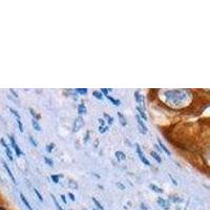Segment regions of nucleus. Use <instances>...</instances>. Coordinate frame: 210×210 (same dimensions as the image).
Wrapping results in <instances>:
<instances>
[{
    "label": "nucleus",
    "instance_id": "obj_1",
    "mask_svg": "<svg viewBox=\"0 0 210 210\" xmlns=\"http://www.w3.org/2000/svg\"><path fill=\"white\" fill-rule=\"evenodd\" d=\"M84 124V121H83V118L81 116H79L78 118H76L75 123H74V126H73V131H78V130L80 129L81 127L83 126Z\"/></svg>",
    "mask_w": 210,
    "mask_h": 210
},
{
    "label": "nucleus",
    "instance_id": "obj_2",
    "mask_svg": "<svg viewBox=\"0 0 210 210\" xmlns=\"http://www.w3.org/2000/svg\"><path fill=\"white\" fill-rule=\"evenodd\" d=\"M136 118H137V122H138V125H139V129H140V133H144V135H145V133H147V127H146L145 123L143 122V120L141 119L140 117H139V115L136 116Z\"/></svg>",
    "mask_w": 210,
    "mask_h": 210
},
{
    "label": "nucleus",
    "instance_id": "obj_3",
    "mask_svg": "<svg viewBox=\"0 0 210 210\" xmlns=\"http://www.w3.org/2000/svg\"><path fill=\"white\" fill-rule=\"evenodd\" d=\"M136 147H137V153H138V155H139V158L141 159V161H142L144 164H145L146 166H150V163H149V161L147 160L145 158V155H144V153H142V150H141V147H140V145L139 144H137L136 145Z\"/></svg>",
    "mask_w": 210,
    "mask_h": 210
},
{
    "label": "nucleus",
    "instance_id": "obj_4",
    "mask_svg": "<svg viewBox=\"0 0 210 210\" xmlns=\"http://www.w3.org/2000/svg\"><path fill=\"white\" fill-rule=\"evenodd\" d=\"M9 138H10V141H11V144H12L13 148H14V150L16 151V153H17V155H21V150H20V147L18 146V144H16L15 142V139H14V137L13 136H9Z\"/></svg>",
    "mask_w": 210,
    "mask_h": 210
},
{
    "label": "nucleus",
    "instance_id": "obj_5",
    "mask_svg": "<svg viewBox=\"0 0 210 210\" xmlns=\"http://www.w3.org/2000/svg\"><path fill=\"white\" fill-rule=\"evenodd\" d=\"M0 142H1V144L4 146L5 151H6V155L9 157V159H10L11 161H13V155H12V151H11L10 147H9V146L5 144V142H4V140H3V139H1V140H0Z\"/></svg>",
    "mask_w": 210,
    "mask_h": 210
},
{
    "label": "nucleus",
    "instance_id": "obj_6",
    "mask_svg": "<svg viewBox=\"0 0 210 210\" xmlns=\"http://www.w3.org/2000/svg\"><path fill=\"white\" fill-rule=\"evenodd\" d=\"M135 98H136V100H137V102L140 104V106L144 107V100H143V97L140 95L139 92H136L135 93Z\"/></svg>",
    "mask_w": 210,
    "mask_h": 210
},
{
    "label": "nucleus",
    "instance_id": "obj_7",
    "mask_svg": "<svg viewBox=\"0 0 210 210\" xmlns=\"http://www.w3.org/2000/svg\"><path fill=\"white\" fill-rule=\"evenodd\" d=\"M20 199H21V201H22L23 204L25 205V207L28 208V210H34V209L32 208V206H31V204L28 203V201L26 200V199H25V197H24V194H23V193H20Z\"/></svg>",
    "mask_w": 210,
    "mask_h": 210
},
{
    "label": "nucleus",
    "instance_id": "obj_8",
    "mask_svg": "<svg viewBox=\"0 0 210 210\" xmlns=\"http://www.w3.org/2000/svg\"><path fill=\"white\" fill-rule=\"evenodd\" d=\"M158 145L160 146V148H161V149H162L163 151H164V153H167L168 155H170V151H169V150H168V148L166 147V146L164 145V144H163V142L160 140V139H158Z\"/></svg>",
    "mask_w": 210,
    "mask_h": 210
},
{
    "label": "nucleus",
    "instance_id": "obj_9",
    "mask_svg": "<svg viewBox=\"0 0 210 210\" xmlns=\"http://www.w3.org/2000/svg\"><path fill=\"white\" fill-rule=\"evenodd\" d=\"M158 204L160 206H162L163 208H165V209H168L169 208V205H168V203L166 202L164 199H162V198H159L158 199Z\"/></svg>",
    "mask_w": 210,
    "mask_h": 210
},
{
    "label": "nucleus",
    "instance_id": "obj_10",
    "mask_svg": "<svg viewBox=\"0 0 210 210\" xmlns=\"http://www.w3.org/2000/svg\"><path fill=\"white\" fill-rule=\"evenodd\" d=\"M32 125H33V127H34V129L35 130H37V131H41V126H40V124H39V122H38V120L33 119Z\"/></svg>",
    "mask_w": 210,
    "mask_h": 210
},
{
    "label": "nucleus",
    "instance_id": "obj_11",
    "mask_svg": "<svg viewBox=\"0 0 210 210\" xmlns=\"http://www.w3.org/2000/svg\"><path fill=\"white\" fill-rule=\"evenodd\" d=\"M3 166H4V168H5V170H6V172H8V175H10V178L12 179V181L14 183H16V181H15V178H14V175H13V173H12V171H11V169L9 168V166H8V164L5 162H3Z\"/></svg>",
    "mask_w": 210,
    "mask_h": 210
},
{
    "label": "nucleus",
    "instance_id": "obj_12",
    "mask_svg": "<svg viewBox=\"0 0 210 210\" xmlns=\"http://www.w3.org/2000/svg\"><path fill=\"white\" fill-rule=\"evenodd\" d=\"M137 111H138V113H139V115H140V116H139V117L142 118V120H144V121L147 120V116L145 115V113H144V110H143L142 108L139 107V106H138V107H137Z\"/></svg>",
    "mask_w": 210,
    "mask_h": 210
},
{
    "label": "nucleus",
    "instance_id": "obj_13",
    "mask_svg": "<svg viewBox=\"0 0 210 210\" xmlns=\"http://www.w3.org/2000/svg\"><path fill=\"white\" fill-rule=\"evenodd\" d=\"M85 113H86V106H85L83 103H81V104H79V106H78V114L81 116Z\"/></svg>",
    "mask_w": 210,
    "mask_h": 210
},
{
    "label": "nucleus",
    "instance_id": "obj_14",
    "mask_svg": "<svg viewBox=\"0 0 210 210\" xmlns=\"http://www.w3.org/2000/svg\"><path fill=\"white\" fill-rule=\"evenodd\" d=\"M116 158H117L119 161H124L126 160V155L124 153H122V151H117L116 153Z\"/></svg>",
    "mask_w": 210,
    "mask_h": 210
},
{
    "label": "nucleus",
    "instance_id": "obj_15",
    "mask_svg": "<svg viewBox=\"0 0 210 210\" xmlns=\"http://www.w3.org/2000/svg\"><path fill=\"white\" fill-rule=\"evenodd\" d=\"M150 155H151V157H153L158 163H161V162H162V159H161L160 155H159L158 153H155V151H151V153H150Z\"/></svg>",
    "mask_w": 210,
    "mask_h": 210
},
{
    "label": "nucleus",
    "instance_id": "obj_16",
    "mask_svg": "<svg viewBox=\"0 0 210 210\" xmlns=\"http://www.w3.org/2000/svg\"><path fill=\"white\" fill-rule=\"evenodd\" d=\"M149 188H150L151 190H153L155 192H158V193H162V192H163V190L161 189L160 187H158L157 185H155V184H150Z\"/></svg>",
    "mask_w": 210,
    "mask_h": 210
},
{
    "label": "nucleus",
    "instance_id": "obj_17",
    "mask_svg": "<svg viewBox=\"0 0 210 210\" xmlns=\"http://www.w3.org/2000/svg\"><path fill=\"white\" fill-rule=\"evenodd\" d=\"M118 117H119V119H120V122L121 124H122L123 126L126 125V119L124 118V116L122 115V113H120V111H118Z\"/></svg>",
    "mask_w": 210,
    "mask_h": 210
},
{
    "label": "nucleus",
    "instance_id": "obj_18",
    "mask_svg": "<svg viewBox=\"0 0 210 210\" xmlns=\"http://www.w3.org/2000/svg\"><path fill=\"white\" fill-rule=\"evenodd\" d=\"M106 98H107L108 100H110V101H111V102H113L115 105H117V106H119V105L121 104V102H120V101H119V100H116V99H114V98L111 97V96H109V95H108V96H106Z\"/></svg>",
    "mask_w": 210,
    "mask_h": 210
},
{
    "label": "nucleus",
    "instance_id": "obj_19",
    "mask_svg": "<svg viewBox=\"0 0 210 210\" xmlns=\"http://www.w3.org/2000/svg\"><path fill=\"white\" fill-rule=\"evenodd\" d=\"M30 113H31V115L33 116V119H36V120L40 119V115H37V114H36V111L33 109V108H30Z\"/></svg>",
    "mask_w": 210,
    "mask_h": 210
},
{
    "label": "nucleus",
    "instance_id": "obj_20",
    "mask_svg": "<svg viewBox=\"0 0 210 210\" xmlns=\"http://www.w3.org/2000/svg\"><path fill=\"white\" fill-rule=\"evenodd\" d=\"M93 95L95 96L97 99H99V100H102L103 99V95H102V93L101 92H98V90H95L93 93Z\"/></svg>",
    "mask_w": 210,
    "mask_h": 210
},
{
    "label": "nucleus",
    "instance_id": "obj_21",
    "mask_svg": "<svg viewBox=\"0 0 210 210\" xmlns=\"http://www.w3.org/2000/svg\"><path fill=\"white\" fill-rule=\"evenodd\" d=\"M50 178H52V182L54 183H59V178H62V175H50Z\"/></svg>",
    "mask_w": 210,
    "mask_h": 210
},
{
    "label": "nucleus",
    "instance_id": "obj_22",
    "mask_svg": "<svg viewBox=\"0 0 210 210\" xmlns=\"http://www.w3.org/2000/svg\"><path fill=\"white\" fill-rule=\"evenodd\" d=\"M92 200H93V202H94V203H95V205H96V206H97V208H99V209H100V210H104V208H103V206H102V205H101L100 203L98 202V201H97V200H96V199H95V198H92Z\"/></svg>",
    "mask_w": 210,
    "mask_h": 210
},
{
    "label": "nucleus",
    "instance_id": "obj_23",
    "mask_svg": "<svg viewBox=\"0 0 210 210\" xmlns=\"http://www.w3.org/2000/svg\"><path fill=\"white\" fill-rule=\"evenodd\" d=\"M52 201H54V203H55V205H56V207H57V209L58 210H63V208L61 207L60 205H59V203L57 202V200H56V198L54 197V195L52 194Z\"/></svg>",
    "mask_w": 210,
    "mask_h": 210
},
{
    "label": "nucleus",
    "instance_id": "obj_24",
    "mask_svg": "<svg viewBox=\"0 0 210 210\" xmlns=\"http://www.w3.org/2000/svg\"><path fill=\"white\" fill-rule=\"evenodd\" d=\"M54 146H55V144H54V143L48 144V145H46V151H48V153H52V149H54Z\"/></svg>",
    "mask_w": 210,
    "mask_h": 210
},
{
    "label": "nucleus",
    "instance_id": "obj_25",
    "mask_svg": "<svg viewBox=\"0 0 210 210\" xmlns=\"http://www.w3.org/2000/svg\"><path fill=\"white\" fill-rule=\"evenodd\" d=\"M44 161H45V163H46L48 166H50V167H52V166H54V162H52L50 159H48V157H44Z\"/></svg>",
    "mask_w": 210,
    "mask_h": 210
},
{
    "label": "nucleus",
    "instance_id": "obj_26",
    "mask_svg": "<svg viewBox=\"0 0 210 210\" xmlns=\"http://www.w3.org/2000/svg\"><path fill=\"white\" fill-rule=\"evenodd\" d=\"M76 92H77V93H79V94H82V95H84V94L87 93V89H86V88H77V89H76Z\"/></svg>",
    "mask_w": 210,
    "mask_h": 210
},
{
    "label": "nucleus",
    "instance_id": "obj_27",
    "mask_svg": "<svg viewBox=\"0 0 210 210\" xmlns=\"http://www.w3.org/2000/svg\"><path fill=\"white\" fill-rule=\"evenodd\" d=\"M34 191H35V193H36V194H37L38 199H39V200H40L41 202H43V198H42V195L40 194V192H39V191H38V190L36 189V188H34Z\"/></svg>",
    "mask_w": 210,
    "mask_h": 210
},
{
    "label": "nucleus",
    "instance_id": "obj_28",
    "mask_svg": "<svg viewBox=\"0 0 210 210\" xmlns=\"http://www.w3.org/2000/svg\"><path fill=\"white\" fill-rule=\"evenodd\" d=\"M10 110H11V111H12L13 115L15 116V117L17 118V119H20V115L18 114V111H16V110H14V109H13V108H11V107H10Z\"/></svg>",
    "mask_w": 210,
    "mask_h": 210
},
{
    "label": "nucleus",
    "instance_id": "obj_29",
    "mask_svg": "<svg viewBox=\"0 0 210 210\" xmlns=\"http://www.w3.org/2000/svg\"><path fill=\"white\" fill-rule=\"evenodd\" d=\"M17 123H18V126H19V130H20V133H23V126H22V123H21L20 119H17Z\"/></svg>",
    "mask_w": 210,
    "mask_h": 210
},
{
    "label": "nucleus",
    "instance_id": "obj_30",
    "mask_svg": "<svg viewBox=\"0 0 210 210\" xmlns=\"http://www.w3.org/2000/svg\"><path fill=\"white\" fill-rule=\"evenodd\" d=\"M108 129V127L107 126H100V127H99V131H100V133H105V131H106V130Z\"/></svg>",
    "mask_w": 210,
    "mask_h": 210
},
{
    "label": "nucleus",
    "instance_id": "obj_31",
    "mask_svg": "<svg viewBox=\"0 0 210 210\" xmlns=\"http://www.w3.org/2000/svg\"><path fill=\"white\" fill-rule=\"evenodd\" d=\"M30 141H31V143H32L33 145L35 146V147H37V142H36V141L33 139V137H31V136H30Z\"/></svg>",
    "mask_w": 210,
    "mask_h": 210
},
{
    "label": "nucleus",
    "instance_id": "obj_32",
    "mask_svg": "<svg viewBox=\"0 0 210 210\" xmlns=\"http://www.w3.org/2000/svg\"><path fill=\"white\" fill-rule=\"evenodd\" d=\"M88 139H89V131H86V135H85V138H84V143H86L88 141Z\"/></svg>",
    "mask_w": 210,
    "mask_h": 210
},
{
    "label": "nucleus",
    "instance_id": "obj_33",
    "mask_svg": "<svg viewBox=\"0 0 210 210\" xmlns=\"http://www.w3.org/2000/svg\"><path fill=\"white\" fill-rule=\"evenodd\" d=\"M101 93H103L105 95V97H106V96H108V90L106 89V88H101V90H100Z\"/></svg>",
    "mask_w": 210,
    "mask_h": 210
},
{
    "label": "nucleus",
    "instance_id": "obj_34",
    "mask_svg": "<svg viewBox=\"0 0 210 210\" xmlns=\"http://www.w3.org/2000/svg\"><path fill=\"white\" fill-rule=\"evenodd\" d=\"M68 197H70V200H72V201H75L76 200V199H75V195H74L73 194V193H68Z\"/></svg>",
    "mask_w": 210,
    "mask_h": 210
},
{
    "label": "nucleus",
    "instance_id": "obj_35",
    "mask_svg": "<svg viewBox=\"0 0 210 210\" xmlns=\"http://www.w3.org/2000/svg\"><path fill=\"white\" fill-rule=\"evenodd\" d=\"M61 199H62V201H63V203H64V204H66V203H67V201H66V198H65L64 194H61Z\"/></svg>",
    "mask_w": 210,
    "mask_h": 210
},
{
    "label": "nucleus",
    "instance_id": "obj_36",
    "mask_svg": "<svg viewBox=\"0 0 210 210\" xmlns=\"http://www.w3.org/2000/svg\"><path fill=\"white\" fill-rule=\"evenodd\" d=\"M99 122H100V124H101V126H105V122H104V120L103 119H99Z\"/></svg>",
    "mask_w": 210,
    "mask_h": 210
},
{
    "label": "nucleus",
    "instance_id": "obj_37",
    "mask_svg": "<svg viewBox=\"0 0 210 210\" xmlns=\"http://www.w3.org/2000/svg\"><path fill=\"white\" fill-rule=\"evenodd\" d=\"M113 121H114V119H113V117H108V124H113Z\"/></svg>",
    "mask_w": 210,
    "mask_h": 210
},
{
    "label": "nucleus",
    "instance_id": "obj_38",
    "mask_svg": "<svg viewBox=\"0 0 210 210\" xmlns=\"http://www.w3.org/2000/svg\"><path fill=\"white\" fill-rule=\"evenodd\" d=\"M11 93H12V94H13V95L15 96V97H16V98H17V97H18L17 93H16V92H15V90H14V89H13V88H11Z\"/></svg>",
    "mask_w": 210,
    "mask_h": 210
},
{
    "label": "nucleus",
    "instance_id": "obj_39",
    "mask_svg": "<svg viewBox=\"0 0 210 210\" xmlns=\"http://www.w3.org/2000/svg\"><path fill=\"white\" fill-rule=\"evenodd\" d=\"M117 185L119 186V187H121V189H125V187H124V186H123L122 184H121V183H118Z\"/></svg>",
    "mask_w": 210,
    "mask_h": 210
},
{
    "label": "nucleus",
    "instance_id": "obj_40",
    "mask_svg": "<svg viewBox=\"0 0 210 210\" xmlns=\"http://www.w3.org/2000/svg\"><path fill=\"white\" fill-rule=\"evenodd\" d=\"M155 149H157V150H159V151H161V148L159 147V145H155Z\"/></svg>",
    "mask_w": 210,
    "mask_h": 210
},
{
    "label": "nucleus",
    "instance_id": "obj_41",
    "mask_svg": "<svg viewBox=\"0 0 210 210\" xmlns=\"http://www.w3.org/2000/svg\"><path fill=\"white\" fill-rule=\"evenodd\" d=\"M0 210H6V209L4 207H0Z\"/></svg>",
    "mask_w": 210,
    "mask_h": 210
},
{
    "label": "nucleus",
    "instance_id": "obj_42",
    "mask_svg": "<svg viewBox=\"0 0 210 210\" xmlns=\"http://www.w3.org/2000/svg\"><path fill=\"white\" fill-rule=\"evenodd\" d=\"M94 210H97V209H94Z\"/></svg>",
    "mask_w": 210,
    "mask_h": 210
}]
</instances>
